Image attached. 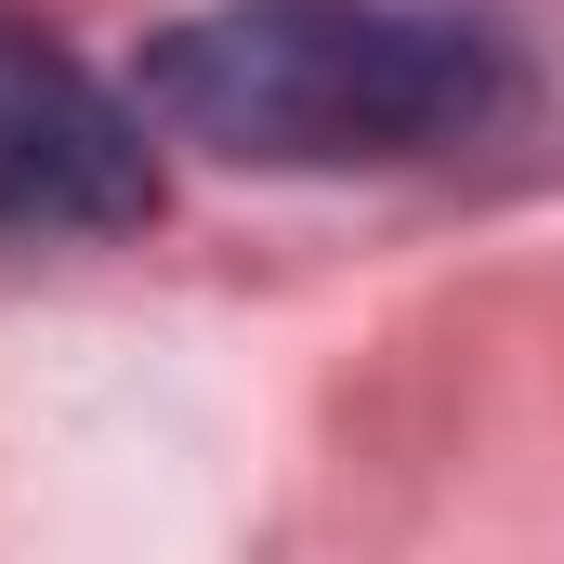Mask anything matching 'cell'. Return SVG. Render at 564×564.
<instances>
[{
	"label": "cell",
	"mask_w": 564,
	"mask_h": 564,
	"mask_svg": "<svg viewBox=\"0 0 564 564\" xmlns=\"http://www.w3.org/2000/svg\"><path fill=\"white\" fill-rule=\"evenodd\" d=\"M132 106L224 171H408L486 144L525 66L433 0H210L132 53Z\"/></svg>",
	"instance_id": "6da1fadb"
},
{
	"label": "cell",
	"mask_w": 564,
	"mask_h": 564,
	"mask_svg": "<svg viewBox=\"0 0 564 564\" xmlns=\"http://www.w3.org/2000/svg\"><path fill=\"white\" fill-rule=\"evenodd\" d=\"M158 210V119L132 79H93L53 26L0 13V237H132Z\"/></svg>",
	"instance_id": "7a4b0ae2"
}]
</instances>
